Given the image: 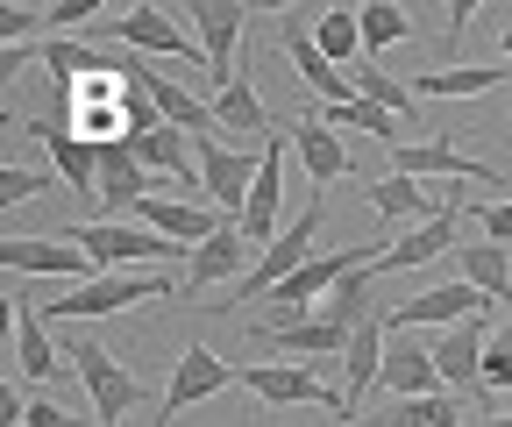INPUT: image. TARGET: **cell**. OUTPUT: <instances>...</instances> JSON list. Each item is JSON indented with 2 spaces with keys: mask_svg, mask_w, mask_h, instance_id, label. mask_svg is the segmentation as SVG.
<instances>
[{
  "mask_svg": "<svg viewBox=\"0 0 512 427\" xmlns=\"http://www.w3.org/2000/svg\"><path fill=\"white\" fill-rule=\"evenodd\" d=\"M313 235H320V200H313V207H299V214H292V228H285V235H278L256 264H249V278H242V285H228V299H207V307H214V314H235V307H249V299H271L299 264H313Z\"/></svg>",
  "mask_w": 512,
  "mask_h": 427,
  "instance_id": "cell-1",
  "label": "cell"
},
{
  "mask_svg": "<svg viewBox=\"0 0 512 427\" xmlns=\"http://www.w3.org/2000/svg\"><path fill=\"white\" fill-rule=\"evenodd\" d=\"M235 385H242V392H256L264 406H320L328 420L356 427V406H349V392L320 385V378H313V363H249V371H235Z\"/></svg>",
  "mask_w": 512,
  "mask_h": 427,
  "instance_id": "cell-2",
  "label": "cell"
},
{
  "mask_svg": "<svg viewBox=\"0 0 512 427\" xmlns=\"http://www.w3.org/2000/svg\"><path fill=\"white\" fill-rule=\"evenodd\" d=\"M64 242H79V250H86L100 271H121V264H164V257H192V250L164 242V235H157V228H143V221H79V228H64Z\"/></svg>",
  "mask_w": 512,
  "mask_h": 427,
  "instance_id": "cell-3",
  "label": "cell"
},
{
  "mask_svg": "<svg viewBox=\"0 0 512 427\" xmlns=\"http://www.w3.org/2000/svg\"><path fill=\"white\" fill-rule=\"evenodd\" d=\"M64 356H72V371L100 413V427H121V413H136L143 406V378L136 371H121V356L100 349V342H64Z\"/></svg>",
  "mask_w": 512,
  "mask_h": 427,
  "instance_id": "cell-4",
  "label": "cell"
},
{
  "mask_svg": "<svg viewBox=\"0 0 512 427\" xmlns=\"http://www.w3.org/2000/svg\"><path fill=\"white\" fill-rule=\"evenodd\" d=\"M285 143H292V121L264 136V164H256V186H249V207H242V235H249L256 257L285 235Z\"/></svg>",
  "mask_w": 512,
  "mask_h": 427,
  "instance_id": "cell-5",
  "label": "cell"
},
{
  "mask_svg": "<svg viewBox=\"0 0 512 427\" xmlns=\"http://www.w3.org/2000/svg\"><path fill=\"white\" fill-rule=\"evenodd\" d=\"M171 285L164 278H121V271H100L93 285H72L57 299H36L43 321H93V314H121V307H143V299H164Z\"/></svg>",
  "mask_w": 512,
  "mask_h": 427,
  "instance_id": "cell-6",
  "label": "cell"
},
{
  "mask_svg": "<svg viewBox=\"0 0 512 427\" xmlns=\"http://www.w3.org/2000/svg\"><path fill=\"white\" fill-rule=\"evenodd\" d=\"M192 157H200V178H207V200L228 214V221H242V207H249V186H256V164H264V150H242V143H221V136H192Z\"/></svg>",
  "mask_w": 512,
  "mask_h": 427,
  "instance_id": "cell-7",
  "label": "cell"
},
{
  "mask_svg": "<svg viewBox=\"0 0 512 427\" xmlns=\"http://www.w3.org/2000/svg\"><path fill=\"white\" fill-rule=\"evenodd\" d=\"M0 264L22 271V278H64V285H93L100 278V264L64 235H8L0 242Z\"/></svg>",
  "mask_w": 512,
  "mask_h": 427,
  "instance_id": "cell-8",
  "label": "cell"
},
{
  "mask_svg": "<svg viewBox=\"0 0 512 427\" xmlns=\"http://www.w3.org/2000/svg\"><path fill=\"white\" fill-rule=\"evenodd\" d=\"M491 307V299L477 292V285H434V292H413V299H392L384 307V328L392 335H406V328H463V321H477Z\"/></svg>",
  "mask_w": 512,
  "mask_h": 427,
  "instance_id": "cell-9",
  "label": "cell"
},
{
  "mask_svg": "<svg viewBox=\"0 0 512 427\" xmlns=\"http://www.w3.org/2000/svg\"><path fill=\"white\" fill-rule=\"evenodd\" d=\"M484 349H491V328H484V314H477V321H463V328H441L434 363H441V385H448V392H470L477 413H498V399L484 392Z\"/></svg>",
  "mask_w": 512,
  "mask_h": 427,
  "instance_id": "cell-10",
  "label": "cell"
},
{
  "mask_svg": "<svg viewBox=\"0 0 512 427\" xmlns=\"http://www.w3.org/2000/svg\"><path fill=\"white\" fill-rule=\"evenodd\" d=\"M192 29H200V57H207V86L221 93V86H235L242 79V65H235V43H242V22H249V8H235V0H192Z\"/></svg>",
  "mask_w": 512,
  "mask_h": 427,
  "instance_id": "cell-11",
  "label": "cell"
},
{
  "mask_svg": "<svg viewBox=\"0 0 512 427\" xmlns=\"http://www.w3.org/2000/svg\"><path fill=\"white\" fill-rule=\"evenodd\" d=\"M249 264H256V250H249L242 221H221V235L200 242V250L185 257V285H178V299H200V292H214V285H242Z\"/></svg>",
  "mask_w": 512,
  "mask_h": 427,
  "instance_id": "cell-12",
  "label": "cell"
},
{
  "mask_svg": "<svg viewBox=\"0 0 512 427\" xmlns=\"http://www.w3.org/2000/svg\"><path fill=\"white\" fill-rule=\"evenodd\" d=\"M228 385H235V363H228V356H214L207 342L178 349V371H171V392H164V413H157V427H171L178 413H192L200 399H221Z\"/></svg>",
  "mask_w": 512,
  "mask_h": 427,
  "instance_id": "cell-13",
  "label": "cell"
},
{
  "mask_svg": "<svg viewBox=\"0 0 512 427\" xmlns=\"http://www.w3.org/2000/svg\"><path fill=\"white\" fill-rule=\"evenodd\" d=\"M249 342H256V349H271V356H292V363H342V349H349V335H342V328H328L320 314L256 321V328H249Z\"/></svg>",
  "mask_w": 512,
  "mask_h": 427,
  "instance_id": "cell-14",
  "label": "cell"
},
{
  "mask_svg": "<svg viewBox=\"0 0 512 427\" xmlns=\"http://www.w3.org/2000/svg\"><path fill=\"white\" fill-rule=\"evenodd\" d=\"M128 86H143V93L164 107V121H171L178 136H221V121H214V100H192V93H185L171 72H150L136 50H128Z\"/></svg>",
  "mask_w": 512,
  "mask_h": 427,
  "instance_id": "cell-15",
  "label": "cell"
},
{
  "mask_svg": "<svg viewBox=\"0 0 512 427\" xmlns=\"http://www.w3.org/2000/svg\"><path fill=\"white\" fill-rule=\"evenodd\" d=\"M136 221L143 228H157L164 242H178V250H200V242H214L221 235V207H192V200H178V193H150L143 207H136Z\"/></svg>",
  "mask_w": 512,
  "mask_h": 427,
  "instance_id": "cell-16",
  "label": "cell"
},
{
  "mask_svg": "<svg viewBox=\"0 0 512 427\" xmlns=\"http://www.w3.org/2000/svg\"><path fill=\"white\" fill-rule=\"evenodd\" d=\"M278 36H285V50H292V65H299V86H306V93H320V107L356 100V79H349V72H335L328 57H320L313 29H306L299 15H285V22H278Z\"/></svg>",
  "mask_w": 512,
  "mask_h": 427,
  "instance_id": "cell-17",
  "label": "cell"
},
{
  "mask_svg": "<svg viewBox=\"0 0 512 427\" xmlns=\"http://www.w3.org/2000/svg\"><path fill=\"white\" fill-rule=\"evenodd\" d=\"M150 171L136 164V150L128 143H100V221H121V214H136L150 200Z\"/></svg>",
  "mask_w": 512,
  "mask_h": 427,
  "instance_id": "cell-18",
  "label": "cell"
},
{
  "mask_svg": "<svg viewBox=\"0 0 512 427\" xmlns=\"http://www.w3.org/2000/svg\"><path fill=\"white\" fill-rule=\"evenodd\" d=\"M22 136H36L57 164L64 186H79V193H100V143L72 136V129H57V121H22Z\"/></svg>",
  "mask_w": 512,
  "mask_h": 427,
  "instance_id": "cell-19",
  "label": "cell"
},
{
  "mask_svg": "<svg viewBox=\"0 0 512 427\" xmlns=\"http://www.w3.org/2000/svg\"><path fill=\"white\" fill-rule=\"evenodd\" d=\"M114 36H121V50H143V57H200L192 36L164 8H150V0H143V8H128V15H114ZM200 65H207V57H200Z\"/></svg>",
  "mask_w": 512,
  "mask_h": 427,
  "instance_id": "cell-20",
  "label": "cell"
},
{
  "mask_svg": "<svg viewBox=\"0 0 512 427\" xmlns=\"http://www.w3.org/2000/svg\"><path fill=\"white\" fill-rule=\"evenodd\" d=\"M392 171H399V178H477V186H505L491 164L463 157L456 143H399V150H392Z\"/></svg>",
  "mask_w": 512,
  "mask_h": 427,
  "instance_id": "cell-21",
  "label": "cell"
},
{
  "mask_svg": "<svg viewBox=\"0 0 512 427\" xmlns=\"http://www.w3.org/2000/svg\"><path fill=\"white\" fill-rule=\"evenodd\" d=\"M456 228H463V207H448V214L427 221V228H406L399 242H384L377 271H420V264H434V257H456V250H463Z\"/></svg>",
  "mask_w": 512,
  "mask_h": 427,
  "instance_id": "cell-22",
  "label": "cell"
},
{
  "mask_svg": "<svg viewBox=\"0 0 512 427\" xmlns=\"http://www.w3.org/2000/svg\"><path fill=\"white\" fill-rule=\"evenodd\" d=\"M377 385L392 392V399H434V392H448V385H441V363H434V349H413L406 335H392Z\"/></svg>",
  "mask_w": 512,
  "mask_h": 427,
  "instance_id": "cell-23",
  "label": "cell"
},
{
  "mask_svg": "<svg viewBox=\"0 0 512 427\" xmlns=\"http://www.w3.org/2000/svg\"><path fill=\"white\" fill-rule=\"evenodd\" d=\"M292 150H299V164H306V178H313L320 193L349 178V150H342V136H335V129H320L313 114H292Z\"/></svg>",
  "mask_w": 512,
  "mask_h": 427,
  "instance_id": "cell-24",
  "label": "cell"
},
{
  "mask_svg": "<svg viewBox=\"0 0 512 427\" xmlns=\"http://www.w3.org/2000/svg\"><path fill=\"white\" fill-rule=\"evenodd\" d=\"M15 363H22V378H64V349L50 342V328H43V307H15Z\"/></svg>",
  "mask_w": 512,
  "mask_h": 427,
  "instance_id": "cell-25",
  "label": "cell"
},
{
  "mask_svg": "<svg viewBox=\"0 0 512 427\" xmlns=\"http://www.w3.org/2000/svg\"><path fill=\"white\" fill-rule=\"evenodd\" d=\"M384 349H392V328H384V314H370V321L349 335V349H342V371H349V406H363V392L377 385Z\"/></svg>",
  "mask_w": 512,
  "mask_h": 427,
  "instance_id": "cell-26",
  "label": "cell"
},
{
  "mask_svg": "<svg viewBox=\"0 0 512 427\" xmlns=\"http://www.w3.org/2000/svg\"><path fill=\"white\" fill-rule=\"evenodd\" d=\"M456 278L477 285L491 307H512V264H505V242H463V250H456Z\"/></svg>",
  "mask_w": 512,
  "mask_h": 427,
  "instance_id": "cell-27",
  "label": "cell"
},
{
  "mask_svg": "<svg viewBox=\"0 0 512 427\" xmlns=\"http://www.w3.org/2000/svg\"><path fill=\"white\" fill-rule=\"evenodd\" d=\"M313 121H320V129H370L384 150L413 143V129H406V121H399V114H384V107H377V100H363V93H356V100H342V107H320Z\"/></svg>",
  "mask_w": 512,
  "mask_h": 427,
  "instance_id": "cell-28",
  "label": "cell"
},
{
  "mask_svg": "<svg viewBox=\"0 0 512 427\" xmlns=\"http://www.w3.org/2000/svg\"><path fill=\"white\" fill-rule=\"evenodd\" d=\"M363 193H370V207H377L384 221H413V228H427V221H441V214H448V207H434V200H427L420 178H399V171H392V178H377V186H363Z\"/></svg>",
  "mask_w": 512,
  "mask_h": 427,
  "instance_id": "cell-29",
  "label": "cell"
},
{
  "mask_svg": "<svg viewBox=\"0 0 512 427\" xmlns=\"http://www.w3.org/2000/svg\"><path fill=\"white\" fill-rule=\"evenodd\" d=\"M214 121H221V143H228V136H235V143H242V136H271V114H264V100H256L249 72L214 93Z\"/></svg>",
  "mask_w": 512,
  "mask_h": 427,
  "instance_id": "cell-30",
  "label": "cell"
},
{
  "mask_svg": "<svg viewBox=\"0 0 512 427\" xmlns=\"http://www.w3.org/2000/svg\"><path fill=\"white\" fill-rule=\"evenodd\" d=\"M505 79H512L505 65H448V72H420L413 93H420V100H477V93H491V86H505Z\"/></svg>",
  "mask_w": 512,
  "mask_h": 427,
  "instance_id": "cell-31",
  "label": "cell"
},
{
  "mask_svg": "<svg viewBox=\"0 0 512 427\" xmlns=\"http://www.w3.org/2000/svg\"><path fill=\"white\" fill-rule=\"evenodd\" d=\"M356 427H463V406H456V392H434V399H399L392 413L356 420Z\"/></svg>",
  "mask_w": 512,
  "mask_h": 427,
  "instance_id": "cell-32",
  "label": "cell"
},
{
  "mask_svg": "<svg viewBox=\"0 0 512 427\" xmlns=\"http://www.w3.org/2000/svg\"><path fill=\"white\" fill-rule=\"evenodd\" d=\"M313 43H320V57L342 72L349 57L363 50V22H356V8H320V22H313Z\"/></svg>",
  "mask_w": 512,
  "mask_h": 427,
  "instance_id": "cell-33",
  "label": "cell"
},
{
  "mask_svg": "<svg viewBox=\"0 0 512 427\" xmlns=\"http://www.w3.org/2000/svg\"><path fill=\"white\" fill-rule=\"evenodd\" d=\"M356 22H363V50H392V43L413 36V15L399 8V0H363Z\"/></svg>",
  "mask_w": 512,
  "mask_h": 427,
  "instance_id": "cell-34",
  "label": "cell"
},
{
  "mask_svg": "<svg viewBox=\"0 0 512 427\" xmlns=\"http://www.w3.org/2000/svg\"><path fill=\"white\" fill-rule=\"evenodd\" d=\"M484 392H491V399L512 392V321L491 328V349H484Z\"/></svg>",
  "mask_w": 512,
  "mask_h": 427,
  "instance_id": "cell-35",
  "label": "cell"
},
{
  "mask_svg": "<svg viewBox=\"0 0 512 427\" xmlns=\"http://www.w3.org/2000/svg\"><path fill=\"white\" fill-rule=\"evenodd\" d=\"M448 207H463L470 221H484V235H491V242H505V250H512V200H463V193H456Z\"/></svg>",
  "mask_w": 512,
  "mask_h": 427,
  "instance_id": "cell-36",
  "label": "cell"
},
{
  "mask_svg": "<svg viewBox=\"0 0 512 427\" xmlns=\"http://www.w3.org/2000/svg\"><path fill=\"white\" fill-rule=\"evenodd\" d=\"M57 186V178L50 171H29V164H8V171H0V200H8V207H22V200H36V193H50Z\"/></svg>",
  "mask_w": 512,
  "mask_h": 427,
  "instance_id": "cell-37",
  "label": "cell"
},
{
  "mask_svg": "<svg viewBox=\"0 0 512 427\" xmlns=\"http://www.w3.org/2000/svg\"><path fill=\"white\" fill-rule=\"evenodd\" d=\"M93 15H107V0H57V8H43V29H79V22H93Z\"/></svg>",
  "mask_w": 512,
  "mask_h": 427,
  "instance_id": "cell-38",
  "label": "cell"
},
{
  "mask_svg": "<svg viewBox=\"0 0 512 427\" xmlns=\"http://www.w3.org/2000/svg\"><path fill=\"white\" fill-rule=\"evenodd\" d=\"M29 29H43V8H0V36H8V50H22Z\"/></svg>",
  "mask_w": 512,
  "mask_h": 427,
  "instance_id": "cell-39",
  "label": "cell"
},
{
  "mask_svg": "<svg viewBox=\"0 0 512 427\" xmlns=\"http://www.w3.org/2000/svg\"><path fill=\"white\" fill-rule=\"evenodd\" d=\"M22 427H86V420H72L64 406H50V399H29L22 406Z\"/></svg>",
  "mask_w": 512,
  "mask_h": 427,
  "instance_id": "cell-40",
  "label": "cell"
},
{
  "mask_svg": "<svg viewBox=\"0 0 512 427\" xmlns=\"http://www.w3.org/2000/svg\"><path fill=\"white\" fill-rule=\"evenodd\" d=\"M470 15H477V0H448V43H463Z\"/></svg>",
  "mask_w": 512,
  "mask_h": 427,
  "instance_id": "cell-41",
  "label": "cell"
},
{
  "mask_svg": "<svg viewBox=\"0 0 512 427\" xmlns=\"http://www.w3.org/2000/svg\"><path fill=\"white\" fill-rule=\"evenodd\" d=\"M484 427H512V413H484Z\"/></svg>",
  "mask_w": 512,
  "mask_h": 427,
  "instance_id": "cell-42",
  "label": "cell"
},
{
  "mask_svg": "<svg viewBox=\"0 0 512 427\" xmlns=\"http://www.w3.org/2000/svg\"><path fill=\"white\" fill-rule=\"evenodd\" d=\"M505 129H512V114H505Z\"/></svg>",
  "mask_w": 512,
  "mask_h": 427,
  "instance_id": "cell-43",
  "label": "cell"
}]
</instances>
